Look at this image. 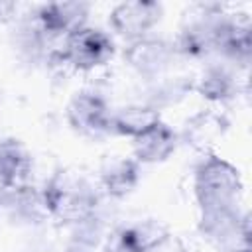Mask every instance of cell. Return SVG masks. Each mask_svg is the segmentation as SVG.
Instances as JSON below:
<instances>
[{"instance_id":"obj_1","label":"cell","mask_w":252,"mask_h":252,"mask_svg":"<svg viewBox=\"0 0 252 252\" xmlns=\"http://www.w3.org/2000/svg\"><path fill=\"white\" fill-rule=\"evenodd\" d=\"M49 217L61 224H77L98 213L96 189L77 171L57 169L41 187Z\"/></svg>"},{"instance_id":"obj_2","label":"cell","mask_w":252,"mask_h":252,"mask_svg":"<svg viewBox=\"0 0 252 252\" xmlns=\"http://www.w3.org/2000/svg\"><path fill=\"white\" fill-rule=\"evenodd\" d=\"M193 187L201 211L238 207V199L242 195V177L230 161L211 152L205 154L197 165Z\"/></svg>"},{"instance_id":"obj_3","label":"cell","mask_w":252,"mask_h":252,"mask_svg":"<svg viewBox=\"0 0 252 252\" xmlns=\"http://www.w3.org/2000/svg\"><path fill=\"white\" fill-rule=\"evenodd\" d=\"M222 6L219 4H197L189 10L185 24L181 26L173 49L175 55H183L189 59H203L217 53L219 43V28L222 20Z\"/></svg>"},{"instance_id":"obj_4","label":"cell","mask_w":252,"mask_h":252,"mask_svg":"<svg viewBox=\"0 0 252 252\" xmlns=\"http://www.w3.org/2000/svg\"><path fill=\"white\" fill-rule=\"evenodd\" d=\"M114 55L112 37L93 26H85L79 32L67 35L51 63L67 65L75 71H93L106 65Z\"/></svg>"},{"instance_id":"obj_5","label":"cell","mask_w":252,"mask_h":252,"mask_svg":"<svg viewBox=\"0 0 252 252\" xmlns=\"http://www.w3.org/2000/svg\"><path fill=\"white\" fill-rule=\"evenodd\" d=\"M199 232L217 250L234 252L238 248H250L248 215L238 207L205 209L199 219Z\"/></svg>"},{"instance_id":"obj_6","label":"cell","mask_w":252,"mask_h":252,"mask_svg":"<svg viewBox=\"0 0 252 252\" xmlns=\"http://www.w3.org/2000/svg\"><path fill=\"white\" fill-rule=\"evenodd\" d=\"M112 108L106 98L94 91H81L75 93L67 104L65 116L69 126L89 138H98L110 134L112 124Z\"/></svg>"},{"instance_id":"obj_7","label":"cell","mask_w":252,"mask_h":252,"mask_svg":"<svg viewBox=\"0 0 252 252\" xmlns=\"http://www.w3.org/2000/svg\"><path fill=\"white\" fill-rule=\"evenodd\" d=\"M173 43L158 37V35H144L134 41H128L124 47V61L142 77V79H158L165 75L173 61H175Z\"/></svg>"},{"instance_id":"obj_8","label":"cell","mask_w":252,"mask_h":252,"mask_svg":"<svg viewBox=\"0 0 252 252\" xmlns=\"http://www.w3.org/2000/svg\"><path fill=\"white\" fill-rule=\"evenodd\" d=\"M161 14L163 8L156 0H130L120 2L110 10L108 24L120 37L134 41L150 35V30L161 20Z\"/></svg>"},{"instance_id":"obj_9","label":"cell","mask_w":252,"mask_h":252,"mask_svg":"<svg viewBox=\"0 0 252 252\" xmlns=\"http://www.w3.org/2000/svg\"><path fill=\"white\" fill-rule=\"evenodd\" d=\"M33 10L37 22L53 39H65L89 26L91 16V4L87 2H47Z\"/></svg>"},{"instance_id":"obj_10","label":"cell","mask_w":252,"mask_h":252,"mask_svg":"<svg viewBox=\"0 0 252 252\" xmlns=\"http://www.w3.org/2000/svg\"><path fill=\"white\" fill-rule=\"evenodd\" d=\"M228 118L224 112L215 108H203L189 116L183 124V130L179 134V142L193 148L195 152L211 154V148L224 138L228 132Z\"/></svg>"},{"instance_id":"obj_11","label":"cell","mask_w":252,"mask_h":252,"mask_svg":"<svg viewBox=\"0 0 252 252\" xmlns=\"http://www.w3.org/2000/svg\"><path fill=\"white\" fill-rule=\"evenodd\" d=\"M217 53L228 61L248 65L252 57V24L246 12L222 14L219 28V43Z\"/></svg>"},{"instance_id":"obj_12","label":"cell","mask_w":252,"mask_h":252,"mask_svg":"<svg viewBox=\"0 0 252 252\" xmlns=\"http://www.w3.org/2000/svg\"><path fill=\"white\" fill-rule=\"evenodd\" d=\"M193 91H197L205 100L213 104H226L240 93V81L236 71L222 63H211L203 69L199 79L193 81Z\"/></svg>"},{"instance_id":"obj_13","label":"cell","mask_w":252,"mask_h":252,"mask_svg":"<svg viewBox=\"0 0 252 252\" xmlns=\"http://www.w3.org/2000/svg\"><path fill=\"white\" fill-rule=\"evenodd\" d=\"M4 209L14 222L24 226H39L51 219L41 189L33 187L32 183L14 187Z\"/></svg>"},{"instance_id":"obj_14","label":"cell","mask_w":252,"mask_h":252,"mask_svg":"<svg viewBox=\"0 0 252 252\" xmlns=\"http://www.w3.org/2000/svg\"><path fill=\"white\" fill-rule=\"evenodd\" d=\"M140 181V163L134 158L114 156L108 158L100 167V187L112 199H124L130 195Z\"/></svg>"},{"instance_id":"obj_15","label":"cell","mask_w":252,"mask_h":252,"mask_svg":"<svg viewBox=\"0 0 252 252\" xmlns=\"http://www.w3.org/2000/svg\"><path fill=\"white\" fill-rule=\"evenodd\" d=\"M179 146V134L165 122L156 124L152 130L134 140V159L142 163H161Z\"/></svg>"},{"instance_id":"obj_16","label":"cell","mask_w":252,"mask_h":252,"mask_svg":"<svg viewBox=\"0 0 252 252\" xmlns=\"http://www.w3.org/2000/svg\"><path fill=\"white\" fill-rule=\"evenodd\" d=\"M161 122L159 110L140 102V104H128L124 108H118L112 112V124H110V132L118 134V136H126V138H140L142 134H146L148 130H152L156 124Z\"/></svg>"},{"instance_id":"obj_17","label":"cell","mask_w":252,"mask_h":252,"mask_svg":"<svg viewBox=\"0 0 252 252\" xmlns=\"http://www.w3.org/2000/svg\"><path fill=\"white\" fill-rule=\"evenodd\" d=\"M33 169V158L28 146L18 138L0 140V173L14 185L30 183Z\"/></svg>"},{"instance_id":"obj_18","label":"cell","mask_w":252,"mask_h":252,"mask_svg":"<svg viewBox=\"0 0 252 252\" xmlns=\"http://www.w3.org/2000/svg\"><path fill=\"white\" fill-rule=\"evenodd\" d=\"M110 234L104 224V220L94 213L93 217L77 222L71 226V238H69V252H98L106 246Z\"/></svg>"},{"instance_id":"obj_19","label":"cell","mask_w":252,"mask_h":252,"mask_svg":"<svg viewBox=\"0 0 252 252\" xmlns=\"http://www.w3.org/2000/svg\"><path fill=\"white\" fill-rule=\"evenodd\" d=\"M189 91H193V81L189 77H181V75H173L169 77L167 73L152 79L150 81V89H148V102L154 108H163L169 104L179 102L185 94H189Z\"/></svg>"},{"instance_id":"obj_20","label":"cell","mask_w":252,"mask_h":252,"mask_svg":"<svg viewBox=\"0 0 252 252\" xmlns=\"http://www.w3.org/2000/svg\"><path fill=\"white\" fill-rule=\"evenodd\" d=\"M18 14V4L16 2H6V0H0V24H6V22H12Z\"/></svg>"},{"instance_id":"obj_21","label":"cell","mask_w":252,"mask_h":252,"mask_svg":"<svg viewBox=\"0 0 252 252\" xmlns=\"http://www.w3.org/2000/svg\"><path fill=\"white\" fill-rule=\"evenodd\" d=\"M12 189H14V185L0 173V207H4L6 205V201H8V197H10V193H12Z\"/></svg>"},{"instance_id":"obj_22","label":"cell","mask_w":252,"mask_h":252,"mask_svg":"<svg viewBox=\"0 0 252 252\" xmlns=\"http://www.w3.org/2000/svg\"><path fill=\"white\" fill-rule=\"evenodd\" d=\"M234 252H250V248H238V250H234Z\"/></svg>"}]
</instances>
